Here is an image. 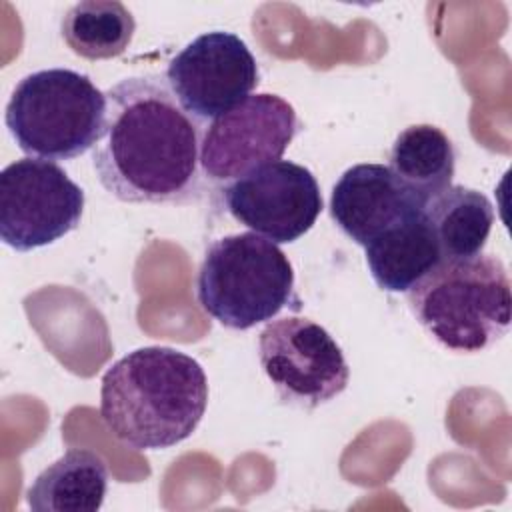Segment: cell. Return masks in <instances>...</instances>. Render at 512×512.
<instances>
[{"mask_svg":"<svg viewBox=\"0 0 512 512\" xmlns=\"http://www.w3.org/2000/svg\"><path fill=\"white\" fill-rule=\"evenodd\" d=\"M104 138L92 164L100 184L130 204H184L200 190L202 122L164 74L130 76L106 92Z\"/></svg>","mask_w":512,"mask_h":512,"instance_id":"6da1fadb","label":"cell"},{"mask_svg":"<svg viewBox=\"0 0 512 512\" xmlns=\"http://www.w3.org/2000/svg\"><path fill=\"white\" fill-rule=\"evenodd\" d=\"M206 404L204 368L176 348H136L102 376V422L136 450H164L184 442L198 428Z\"/></svg>","mask_w":512,"mask_h":512,"instance_id":"7a4b0ae2","label":"cell"},{"mask_svg":"<svg viewBox=\"0 0 512 512\" xmlns=\"http://www.w3.org/2000/svg\"><path fill=\"white\" fill-rule=\"evenodd\" d=\"M406 300L420 326L452 352H482L510 328V276L494 254L440 260Z\"/></svg>","mask_w":512,"mask_h":512,"instance_id":"3957f363","label":"cell"},{"mask_svg":"<svg viewBox=\"0 0 512 512\" xmlns=\"http://www.w3.org/2000/svg\"><path fill=\"white\" fill-rule=\"evenodd\" d=\"M196 298L206 314L232 330L268 322L288 306L300 310L288 256L256 232L228 234L208 244Z\"/></svg>","mask_w":512,"mask_h":512,"instance_id":"277c9868","label":"cell"},{"mask_svg":"<svg viewBox=\"0 0 512 512\" xmlns=\"http://www.w3.org/2000/svg\"><path fill=\"white\" fill-rule=\"evenodd\" d=\"M106 116V94L90 76L70 68H48L16 84L4 120L28 156L74 160L104 138Z\"/></svg>","mask_w":512,"mask_h":512,"instance_id":"5b68a950","label":"cell"},{"mask_svg":"<svg viewBox=\"0 0 512 512\" xmlns=\"http://www.w3.org/2000/svg\"><path fill=\"white\" fill-rule=\"evenodd\" d=\"M258 358L278 398L302 410L334 400L350 380L342 348L310 318L270 320L258 336Z\"/></svg>","mask_w":512,"mask_h":512,"instance_id":"8992f818","label":"cell"},{"mask_svg":"<svg viewBox=\"0 0 512 512\" xmlns=\"http://www.w3.org/2000/svg\"><path fill=\"white\" fill-rule=\"evenodd\" d=\"M84 190L44 158H20L0 174V238L18 252L48 246L76 230Z\"/></svg>","mask_w":512,"mask_h":512,"instance_id":"52a82bcc","label":"cell"},{"mask_svg":"<svg viewBox=\"0 0 512 512\" xmlns=\"http://www.w3.org/2000/svg\"><path fill=\"white\" fill-rule=\"evenodd\" d=\"M300 128L302 124L288 100L268 92L250 94L204 128L202 174L226 186L280 160Z\"/></svg>","mask_w":512,"mask_h":512,"instance_id":"ba28073f","label":"cell"},{"mask_svg":"<svg viewBox=\"0 0 512 512\" xmlns=\"http://www.w3.org/2000/svg\"><path fill=\"white\" fill-rule=\"evenodd\" d=\"M166 80L202 124L236 108L260 84V70L248 44L224 30L196 36L168 64Z\"/></svg>","mask_w":512,"mask_h":512,"instance_id":"9c48e42d","label":"cell"},{"mask_svg":"<svg viewBox=\"0 0 512 512\" xmlns=\"http://www.w3.org/2000/svg\"><path fill=\"white\" fill-rule=\"evenodd\" d=\"M222 196L234 220L274 244L304 236L324 208L316 176L290 160H276L226 184Z\"/></svg>","mask_w":512,"mask_h":512,"instance_id":"30bf717a","label":"cell"},{"mask_svg":"<svg viewBox=\"0 0 512 512\" xmlns=\"http://www.w3.org/2000/svg\"><path fill=\"white\" fill-rule=\"evenodd\" d=\"M330 216L358 246H366L424 206L414 200L384 164H354L334 184Z\"/></svg>","mask_w":512,"mask_h":512,"instance_id":"8fae6325","label":"cell"},{"mask_svg":"<svg viewBox=\"0 0 512 512\" xmlns=\"http://www.w3.org/2000/svg\"><path fill=\"white\" fill-rule=\"evenodd\" d=\"M364 250L368 270L384 292H408L442 260L424 208L402 218Z\"/></svg>","mask_w":512,"mask_h":512,"instance_id":"7c38bea8","label":"cell"},{"mask_svg":"<svg viewBox=\"0 0 512 512\" xmlns=\"http://www.w3.org/2000/svg\"><path fill=\"white\" fill-rule=\"evenodd\" d=\"M106 490L104 460L92 450L70 448L36 476L26 500L36 512H96L104 504Z\"/></svg>","mask_w":512,"mask_h":512,"instance_id":"4fadbf2b","label":"cell"},{"mask_svg":"<svg viewBox=\"0 0 512 512\" xmlns=\"http://www.w3.org/2000/svg\"><path fill=\"white\" fill-rule=\"evenodd\" d=\"M388 168L400 186L422 206L448 186L456 172V148L434 124L406 126L394 140Z\"/></svg>","mask_w":512,"mask_h":512,"instance_id":"5bb4252c","label":"cell"},{"mask_svg":"<svg viewBox=\"0 0 512 512\" xmlns=\"http://www.w3.org/2000/svg\"><path fill=\"white\" fill-rule=\"evenodd\" d=\"M442 260L468 258L484 250L494 224L492 202L478 190L452 184L424 204Z\"/></svg>","mask_w":512,"mask_h":512,"instance_id":"9a60e30c","label":"cell"},{"mask_svg":"<svg viewBox=\"0 0 512 512\" xmlns=\"http://www.w3.org/2000/svg\"><path fill=\"white\" fill-rule=\"evenodd\" d=\"M66 46L88 60H108L126 52L136 22L116 0H84L68 8L60 24Z\"/></svg>","mask_w":512,"mask_h":512,"instance_id":"2e32d148","label":"cell"}]
</instances>
